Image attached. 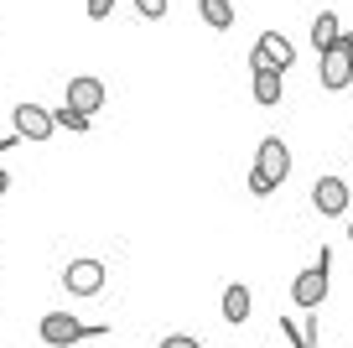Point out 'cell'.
Returning <instances> with one entry per match:
<instances>
[{"label": "cell", "instance_id": "6da1fadb", "mask_svg": "<svg viewBox=\"0 0 353 348\" xmlns=\"http://www.w3.org/2000/svg\"><path fill=\"white\" fill-rule=\"evenodd\" d=\"M317 78H322V88L327 94H343V88L353 84V32H338V42L322 52V63H317Z\"/></svg>", "mask_w": 353, "mask_h": 348}, {"label": "cell", "instance_id": "7a4b0ae2", "mask_svg": "<svg viewBox=\"0 0 353 348\" xmlns=\"http://www.w3.org/2000/svg\"><path fill=\"white\" fill-rule=\"evenodd\" d=\"M327 271H332V250H322L317 260H312L307 271L291 281V302H296L301 312H307V307H322V302H327Z\"/></svg>", "mask_w": 353, "mask_h": 348}, {"label": "cell", "instance_id": "3957f363", "mask_svg": "<svg viewBox=\"0 0 353 348\" xmlns=\"http://www.w3.org/2000/svg\"><path fill=\"white\" fill-rule=\"evenodd\" d=\"M37 333H42V343H47V348H73L78 338H88V322H78L73 312H42Z\"/></svg>", "mask_w": 353, "mask_h": 348}, {"label": "cell", "instance_id": "277c9868", "mask_svg": "<svg viewBox=\"0 0 353 348\" xmlns=\"http://www.w3.org/2000/svg\"><path fill=\"white\" fill-rule=\"evenodd\" d=\"M291 63H296V47H291L281 32H260V37H254L250 68H276V73H286Z\"/></svg>", "mask_w": 353, "mask_h": 348}, {"label": "cell", "instance_id": "5b68a950", "mask_svg": "<svg viewBox=\"0 0 353 348\" xmlns=\"http://www.w3.org/2000/svg\"><path fill=\"white\" fill-rule=\"evenodd\" d=\"M63 291L68 296H99L104 291V260H68L63 265Z\"/></svg>", "mask_w": 353, "mask_h": 348}, {"label": "cell", "instance_id": "8992f818", "mask_svg": "<svg viewBox=\"0 0 353 348\" xmlns=\"http://www.w3.org/2000/svg\"><path fill=\"white\" fill-rule=\"evenodd\" d=\"M11 120H16V135H21V141H52L57 135L52 109H42V104H16Z\"/></svg>", "mask_w": 353, "mask_h": 348}, {"label": "cell", "instance_id": "52a82bcc", "mask_svg": "<svg viewBox=\"0 0 353 348\" xmlns=\"http://www.w3.org/2000/svg\"><path fill=\"white\" fill-rule=\"evenodd\" d=\"M254 172L270 177L276 187L291 177V151H286V141H281V135H265V141H260V151H254Z\"/></svg>", "mask_w": 353, "mask_h": 348}, {"label": "cell", "instance_id": "ba28073f", "mask_svg": "<svg viewBox=\"0 0 353 348\" xmlns=\"http://www.w3.org/2000/svg\"><path fill=\"white\" fill-rule=\"evenodd\" d=\"M104 99H110V94H104V84H99L94 73H78V78H68V99H63V104L83 109L88 120H94V115L104 109Z\"/></svg>", "mask_w": 353, "mask_h": 348}, {"label": "cell", "instance_id": "9c48e42d", "mask_svg": "<svg viewBox=\"0 0 353 348\" xmlns=\"http://www.w3.org/2000/svg\"><path fill=\"white\" fill-rule=\"evenodd\" d=\"M312 208H317L322 218L348 213V182H343V177H317V182H312Z\"/></svg>", "mask_w": 353, "mask_h": 348}, {"label": "cell", "instance_id": "30bf717a", "mask_svg": "<svg viewBox=\"0 0 353 348\" xmlns=\"http://www.w3.org/2000/svg\"><path fill=\"white\" fill-rule=\"evenodd\" d=\"M250 73H254V104L276 109L281 94H286V88H281V73H276V68H250Z\"/></svg>", "mask_w": 353, "mask_h": 348}, {"label": "cell", "instance_id": "8fae6325", "mask_svg": "<svg viewBox=\"0 0 353 348\" xmlns=\"http://www.w3.org/2000/svg\"><path fill=\"white\" fill-rule=\"evenodd\" d=\"M250 286H244V281H234V286H223V317H229V322L234 327H239L244 322V317H250Z\"/></svg>", "mask_w": 353, "mask_h": 348}, {"label": "cell", "instance_id": "7c38bea8", "mask_svg": "<svg viewBox=\"0 0 353 348\" xmlns=\"http://www.w3.org/2000/svg\"><path fill=\"white\" fill-rule=\"evenodd\" d=\"M338 32H343V21H338V11H322L317 21H312V47L317 52H327L332 42H338Z\"/></svg>", "mask_w": 353, "mask_h": 348}, {"label": "cell", "instance_id": "4fadbf2b", "mask_svg": "<svg viewBox=\"0 0 353 348\" xmlns=\"http://www.w3.org/2000/svg\"><path fill=\"white\" fill-rule=\"evenodd\" d=\"M198 16L213 26V32H229L234 26V6L229 0H198Z\"/></svg>", "mask_w": 353, "mask_h": 348}, {"label": "cell", "instance_id": "5bb4252c", "mask_svg": "<svg viewBox=\"0 0 353 348\" xmlns=\"http://www.w3.org/2000/svg\"><path fill=\"white\" fill-rule=\"evenodd\" d=\"M52 120H57V130L88 135V115H83V109H73V104H63V109H57V115H52Z\"/></svg>", "mask_w": 353, "mask_h": 348}, {"label": "cell", "instance_id": "9a60e30c", "mask_svg": "<svg viewBox=\"0 0 353 348\" xmlns=\"http://www.w3.org/2000/svg\"><path fill=\"white\" fill-rule=\"evenodd\" d=\"M322 307H307V317H301V348H317L322 343V322H317Z\"/></svg>", "mask_w": 353, "mask_h": 348}, {"label": "cell", "instance_id": "2e32d148", "mask_svg": "<svg viewBox=\"0 0 353 348\" xmlns=\"http://www.w3.org/2000/svg\"><path fill=\"white\" fill-rule=\"evenodd\" d=\"M135 11H141L145 21H161V16H166V0H135Z\"/></svg>", "mask_w": 353, "mask_h": 348}, {"label": "cell", "instance_id": "e0dca14e", "mask_svg": "<svg viewBox=\"0 0 353 348\" xmlns=\"http://www.w3.org/2000/svg\"><path fill=\"white\" fill-rule=\"evenodd\" d=\"M281 338H286L291 348H301V322L296 317H281Z\"/></svg>", "mask_w": 353, "mask_h": 348}, {"label": "cell", "instance_id": "ac0fdd59", "mask_svg": "<svg viewBox=\"0 0 353 348\" xmlns=\"http://www.w3.org/2000/svg\"><path fill=\"white\" fill-rule=\"evenodd\" d=\"M156 348H203V343H198L192 333H172V338H161Z\"/></svg>", "mask_w": 353, "mask_h": 348}, {"label": "cell", "instance_id": "d6986e66", "mask_svg": "<svg viewBox=\"0 0 353 348\" xmlns=\"http://www.w3.org/2000/svg\"><path fill=\"white\" fill-rule=\"evenodd\" d=\"M250 193H254V197H270V193H276V182H270V177H260V172H250Z\"/></svg>", "mask_w": 353, "mask_h": 348}, {"label": "cell", "instance_id": "ffe728a7", "mask_svg": "<svg viewBox=\"0 0 353 348\" xmlns=\"http://www.w3.org/2000/svg\"><path fill=\"white\" fill-rule=\"evenodd\" d=\"M114 11V0H88V21H104Z\"/></svg>", "mask_w": 353, "mask_h": 348}, {"label": "cell", "instance_id": "44dd1931", "mask_svg": "<svg viewBox=\"0 0 353 348\" xmlns=\"http://www.w3.org/2000/svg\"><path fill=\"white\" fill-rule=\"evenodd\" d=\"M16 146H21V135H0V156H6V151H16Z\"/></svg>", "mask_w": 353, "mask_h": 348}, {"label": "cell", "instance_id": "7402d4cb", "mask_svg": "<svg viewBox=\"0 0 353 348\" xmlns=\"http://www.w3.org/2000/svg\"><path fill=\"white\" fill-rule=\"evenodd\" d=\"M6 187H11V172H6V166H0V197H6Z\"/></svg>", "mask_w": 353, "mask_h": 348}, {"label": "cell", "instance_id": "603a6c76", "mask_svg": "<svg viewBox=\"0 0 353 348\" xmlns=\"http://www.w3.org/2000/svg\"><path fill=\"white\" fill-rule=\"evenodd\" d=\"M348 240H353V218H348Z\"/></svg>", "mask_w": 353, "mask_h": 348}]
</instances>
